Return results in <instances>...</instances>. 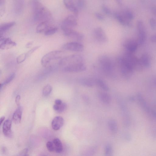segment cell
<instances>
[{"label":"cell","instance_id":"cell-12","mask_svg":"<svg viewBox=\"0 0 156 156\" xmlns=\"http://www.w3.org/2000/svg\"><path fill=\"white\" fill-rule=\"evenodd\" d=\"M123 45L127 51L133 53L137 49L138 44L134 40L128 39L124 42Z\"/></svg>","mask_w":156,"mask_h":156},{"label":"cell","instance_id":"cell-17","mask_svg":"<svg viewBox=\"0 0 156 156\" xmlns=\"http://www.w3.org/2000/svg\"><path fill=\"white\" fill-rule=\"evenodd\" d=\"M51 27L49 21H45L39 23L36 28V31L38 33L45 32Z\"/></svg>","mask_w":156,"mask_h":156},{"label":"cell","instance_id":"cell-35","mask_svg":"<svg viewBox=\"0 0 156 156\" xmlns=\"http://www.w3.org/2000/svg\"><path fill=\"white\" fill-rule=\"evenodd\" d=\"M112 153V149L109 145H106L105 148V154L106 156H111Z\"/></svg>","mask_w":156,"mask_h":156},{"label":"cell","instance_id":"cell-31","mask_svg":"<svg viewBox=\"0 0 156 156\" xmlns=\"http://www.w3.org/2000/svg\"><path fill=\"white\" fill-rule=\"evenodd\" d=\"M58 29L57 27H51L44 32V34L46 36L52 35L57 32Z\"/></svg>","mask_w":156,"mask_h":156},{"label":"cell","instance_id":"cell-22","mask_svg":"<svg viewBox=\"0 0 156 156\" xmlns=\"http://www.w3.org/2000/svg\"><path fill=\"white\" fill-rule=\"evenodd\" d=\"M53 142L55 146V151L57 153L62 152L63 150V147L61 140L58 138H55L53 139Z\"/></svg>","mask_w":156,"mask_h":156},{"label":"cell","instance_id":"cell-27","mask_svg":"<svg viewBox=\"0 0 156 156\" xmlns=\"http://www.w3.org/2000/svg\"><path fill=\"white\" fill-rule=\"evenodd\" d=\"M99 97L101 101L106 104H108L111 101L109 95L105 92H101L99 94Z\"/></svg>","mask_w":156,"mask_h":156},{"label":"cell","instance_id":"cell-40","mask_svg":"<svg viewBox=\"0 0 156 156\" xmlns=\"http://www.w3.org/2000/svg\"><path fill=\"white\" fill-rule=\"evenodd\" d=\"M28 151V149L27 148H25L21 151L19 154V155L20 156H27V153Z\"/></svg>","mask_w":156,"mask_h":156},{"label":"cell","instance_id":"cell-4","mask_svg":"<svg viewBox=\"0 0 156 156\" xmlns=\"http://www.w3.org/2000/svg\"><path fill=\"white\" fill-rule=\"evenodd\" d=\"M98 62L100 69L105 73L111 74L114 69V64L111 58L106 55L100 56Z\"/></svg>","mask_w":156,"mask_h":156},{"label":"cell","instance_id":"cell-42","mask_svg":"<svg viewBox=\"0 0 156 156\" xmlns=\"http://www.w3.org/2000/svg\"><path fill=\"white\" fill-rule=\"evenodd\" d=\"M20 97L19 95H17L15 98V102L18 106H20Z\"/></svg>","mask_w":156,"mask_h":156},{"label":"cell","instance_id":"cell-14","mask_svg":"<svg viewBox=\"0 0 156 156\" xmlns=\"http://www.w3.org/2000/svg\"><path fill=\"white\" fill-rule=\"evenodd\" d=\"M11 126L12 122L10 120L7 119L4 122L2 126V131L5 136L9 137L12 136Z\"/></svg>","mask_w":156,"mask_h":156},{"label":"cell","instance_id":"cell-18","mask_svg":"<svg viewBox=\"0 0 156 156\" xmlns=\"http://www.w3.org/2000/svg\"><path fill=\"white\" fill-rule=\"evenodd\" d=\"M78 82L81 85L88 87H92L95 81L90 78L82 77L79 78L77 79Z\"/></svg>","mask_w":156,"mask_h":156},{"label":"cell","instance_id":"cell-16","mask_svg":"<svg viewBox=\"0 0 156 156\" xmlns=\"http://www.w3.org/2000/svg\"><path fill=\"white\" fill-rule=\"evenodd\" d=\"M66 7L74 14L77 16L78 13V9L75 5L72 0H63Z\"/></svg>","mask_w":156,"mask_h":156},{"label":"cell","instance_id":"cell-29","mask_svg":"<svg viewBox=\"0 0 156 156\" xmlns=\"http://www.w3.org/2000/svg\"><path fill=\"white\" fill-rule=\"evenodd\" d=\"M15 2L16 12H19L22 9L23 0H16Z\"/></svg>","mask_w":156,"mask_h":156},{"label":"cell","instance_id":"cell-48","mask_svg":"<svg viewBox=\"0 0 156 156\" xmlns=\"http://www.w3.org/2000/svg\"><path fill=\"white\" fill-rule=\"evenodd\" d=\"M5 119V117L4 116H2L1 117L0 119V125H1V124H2V123L3 122V121H4V120Z\"/></svg>","mask_w":156,"mask_h":156},{"label":"cell","instance_id":"cell-41","mask_svg":"<svg viewBox=\"0 0 156 156\" xmlns=\"http://www.w3.org/2000/svg\"><path fill=\"white\" fill-rule=\"evenodd\" d=\"M95 16L99 20H102L104 19V17L99 12H96L95 14Z\"/></svg>","mask_w":156,"mask_h":156},{"label":"cell","instance_id":"cell-28","mask_svg":"<svg viewBox=\"0 0 156 156\" xmlns=\"http://www.w3.org/2000/svg\"><path fill=\"white\" fill-rule=\"evenodd\" d=\"M16 74L15 73L13 72L11 73L6 78L4 82L0 84L3 87L10 83L14 78Z\"/></svg>","mask_w":156,"mask_h":156},{"label":"cell","instance_id":"cell-34","mask_svg":"<svg viewBox=\"0 0 156 156\" xmlns=\"http://www.w3.org/2000/svg\"><path fill=\"white\" fill-rule=\"evenodd\" d=\"M46 146L48 150L49 151L53 152L55 151V146L53 142H48L46 143Z\"/></svg>","mask_w":156,"mask_h":156},{"label":"cell","instance_id":"cell-7","mask_svg":"<svg viewBox=\"0 0 156 156\" xmlns=\"http://www.w3.org/2000/svg\"><path fill=\"white\" fill-rule=\"evenodd\" d=\"M138 32V37L137 42L138 45H141L144 44L146 38V33L145 27L143 22L139 20L137 24Z\"/></svg>","mask_w":156,"mask_h":156},{"label":"cell","instance_id":"cell-32","mask_svg":"<svg viewBox=\"0 0 156 156\" xmlns=\"http://www.w3.org/2000/svg\"><path fill=\"white\" fill-rule=\"evenodd\" d=\"M27 57L26 53H23L19 55L16 58V62L20 64L24 62Z\"/></svg>","mask_w":156,"mask_h":156},{"label":"cell","instance_id":"cell-1","mask_svg":"<svg viewBox=\"0 0 156 156\" xmlns=\"http://www.w3.org/2000/svg\"><path fill=\"white\" fill-rule=\"evenodd\" d=\"M58 65L62 67V70L67 72H80L85 70L86 67L82 57L77 54L63 57Z\"/></svg>","mask_w":156,"mask_h":156},{"label":"cell","instance_id":"cell-23","mask_svg":"<svg viewBox=\"0 0 156 156\" xmlns=\"http://www.w3.org/2000/svg\"><path fill=\"white\" fill-rule=\"evenodd\" d=\"M16 23L15 22H11L5 23L1 24L0 26V35L2 34L7 30L15 25Z\"/></svg>","mask_w":156,"mask_h":156},{"label":"cell","instance_id":"cell-47","mask_svg":"<svg viewBox=\"0 0 156 156\" xmlns=\"http://www.w3.org/2000/svg\"><path fill=\"white\" fill-rule=\"evenodd\" d=\"M153 82L154 86L156 87V76L154 77L153 79Z\"/></svg>","mask_w":156,"mask_h":156},{"label":"cell","instance_id":"cell-13","mask_svg":"<svg viewBox=\"0 0 156 156\" xmlns=\"http://www.w3.org/2000/svg\"><path fill=\"white\" fill-rule=\"evenodd\" d=\"M136 97L139 103L143 110L147 113L150 114L151 109L140 93L137 94Z\"/></svg>","mask_w":156,"mask_h":156},{"label":"cell","instance_id":"cell-11","mask_svg":"<svg viewBox=\"0 0 156 156\" xmlns=\"http://www.w3.org/2000/svg\"><path fill=\"white\" fill-rule=\"evenodd\" d=\"M16 44L9 38L0 37V48L2 50H8L16 46Z\"/></svg>","mask_w":156,"mask_h":156},{"label":"cell","instance_id":"cell-10","mask_svg":"<svg viewBox=\"0 0 156 156\" xmlns=\"http://www.w3.org/2000/svg\"><path fill=\"white\" fill-rule=\"evenodd\" d=\"M77 16L74 14L68 15L63 21L61 27L72 28L73 27H76L77 24Z\"/></svg>","mask_w":156,"mask_h":156},{"label":"cell","instance_id":"cell-21","mask_svg":"<svg viewBox=\"0 0 156 156\" xmlns=\"http://www.w3.org/2000/svg\"><path fill=\"white\" fill-rule=\"evenodd\" d=\"M115 16L119 22L122 25L128 26H131L130 21H128L122 14L116 13L115 14Z\"/></svg>","mask_w":156,"mask_h":156},{"label":"cell","instance_id":"cell-3","mask_svg":"<svg viewBox=\"0 0 156 156\" xmlns=\"http://www.w3.org/2000/svg\"><path fill=\"white\" fill-rule=\"evenodd\" d=\"M63 54V52L60 51L50 52L42 57L41 60V64L46 68L51 67L56 64L58 65L60 60L64 57Z\"/></svg>","mask_w":156,"mask_h":156},{"label":"cell","instance_id":"cell-38","mask_svg":"<svg viewBox=\"0 0 156 156\" xmlns=\"http://www.w3.org/2000/svg\"><path fill=\"white\" fill-rule=\"evenodd\" d=\"M150 23L151 29L155 30L156 28V20L154 18L150 20Z\"/></svg>","mask_w":156,"mask_h":156},{"label":"cell","instance_id":"cell-5","mask_svg":"<svg viewBox=\"0 0 156 156\" xmlns=\"http://www.w3.org/2000/svg\"><path fill=\"white\" fill-rule=\"evenodd\" d=\"M118 62L122 76L126 79L129 78L131 76L134 69L121 57L119 58Z\"/></svg>","mask_w":156,"mask_h":156},{"label":"cell","instance_id":"cell-46","mask_svg":"<svg viewBox=\"0 0 156 156\" xmlns=\"http://www.w3.org/2000/svg\"><path fill=\"white\" fill-rule=\"evenodd\" d=\"M151 10L153 13L156 16V7H152L151 9Z\"/></svg>","mask_w":156,"mask_h":156},{"label":"cell","instance_id":"cell-26","mask_svg":"<svg viewBox=\"0 0 156 156\" xmlns=\"http://www.w3.org/2000/svg\"><path fill=\"white\" fill-rule=\"evenodd\" d=\"M53 109L55 111L58 112H63L67 108L66 104L62 102L60 105L55 104L53 107Z\"/></svg>","mask_w":156,"mask_h":156},{"label":"cell","instance_id":"cell-45","mask_svg":"<svg viewBox=\"0 0 156 156\" xmlns=\"http://www.w3.org/2000/svg\"><path fill=\"white\" fill-rule=\"evenodd\" d=\"M55 104L57 105H60L62 103V102L61 100L59 99H57L55 101Z\"/></svg>","mask_w":156,"mask_h":156},{"label":"cell","instance_id":"cell-25","mask_svg":"<svg viewBox=\"0 0 156 156\" xmlns=\"http://www.w3.org/2000/svg\"><path fill=\"white\" fill-rule=\"evenodd\" d=\"M95 83L97 84L98 86L102 90L108 91L109 90V87L107 84L102 80L100 79H96L95 81Z\"/></svg>","mask_w":156,"mask_h":156},{"label":"cell","instance_id":"cell-37","mask_svg":"<svg viewBox=\"0 0 156 156\" xmlns=\"http://www.w3.org/2000/svg\"><path fill=\"white\" fill-rule=\"evenodd\" d=\"M40 46H35L27 52L26 53L27 57L30 55L34 52L39 48Z\"/></svg>","mask_w":156,"mask_h":156},{"label":"cell","instance_id":"cell-2","mask_svg":"<svg viewBox=\"0 0 156 156\" xmlns=\"http://www.w3.org/2000/svg\"><path fill=\"white\" fill-rule=\"evenodd\" d=\"M32 7L34 20L39 23L50 21L52 16L49 10L37 0H33Z\"/></svg>","mask_w":156,"mask_h":156},{"label":"cell","instance_id":"cell-9","mask_svg":"<svg viewBox=\"0 0 156 156\" xmlns=\"http://www.w3.org/2000/svg\"><path fill=\"white\" fill-rule=\"evenodd\" d=\"M94 38L100 43H106L108 41V37L103 29L100 27L95 28L93 32Z\"/></svg>","mask_w":156,"mask_h":156},{"label":"cell","instance_id":"cell-33","mask_svg":"<svg viewBox=\"0 0 156 156\" xmlns=\"http://www.w3.org/2000/svg\"><path fill=\"white\" fill-rule=\"evenodd\" d=\"M124 17L129 21L133 19V15L132 13L129 11H126L123 14Z\"/></svg>","mask_w":156,"mask_h":156},{"label":"cell","instance_id":"cell-43","mask_svg":"<svg viewBox=\"0 0 156 156\" xmlns=\"http://www.w3.org/2000/svg\"><path fill=\"white\" fill-rule=\"evenodd\" d=\"M151 41L154 42H156V34L152 36L151 38Z\"/></svg>","mask_w":156,"mask_h":156},{"label":"cell","instance_id":"cell-15","mask_svg":"<svg viewBox=\"0 0 156 156\" xmlns=\"http://www.w3.org/2000/svg\"><path fill=\"white\" fill-rule=\"evenodd\" d=\"M64 119L60 116H57L53 119L51 122V126L55 130L59 129L63 125Z\"/></svg>","mask_w":156,"mask_h":156},{"label":"cell","instance_id":"cell-20","mask_svg":"<svg viewBox=\"0 0 156 156\" xmlns=\"http://www.w3.org/2000/svg\"><path fill=\"white\" fill-rule=\"evenodd\" d=\"M140 61L144 67L147 68L151 65V59L149 55L147 54H143L140 58Z\"/></svg>","mask_w":156,"mask_h":156},{"label":"cell","instance_id":"cell-39","mask_svg":"<svg viewBox=\"0 0 156 156\" xmlns=\"http://www.w3.org/2000/svg\"><path fill=\"white\" fill-rule=\"evenodd\" d=\"M85 5V0H78L77 2V6L78 8L80 9L83 8Z\"/></svg>","mask_w":156,"mask_h":156},{"label":"cell","instance_id":"cell-44","mask_svg":"<svg viewBox=\"0 0 156 156\" xmlns=\"http://www.w3.org/2000/svg\"><path fill=\"white\" fill-rule=\"evenodd\" d=\"M33 42L32 41H30L28 42L26 45V47L27 48H30L32 45Z\"/></svg>","mask_w":156,"mask_h":156},{"label":"cell","instance_id":"cell-36","mask_svg":"<svg viewBox=\"0 0 156 156\" xmlns=\"http://www.w3.org/2000/svg\"><path fill=\"white\" fill-rule=\"evenodd\" d=\"M102 9L103 11L107 15H110L111 13L110 9L105 5H103L102 6Z\"/></svg>","mask_w":156,"mask_h":156},{"label":"cell","instance_id":"cell-24","mask_svg":"<svg viewBox=\"0 0 156 156\" xmlns=\"http://www.w3.org/2000/svg\"><path fill=\"white\" fill-rule=\"evenodd\" d=\"M108 124L110 130L113 133H115L117 130L116 121L114 119H111L108 121Z\"/></svg>","mask_w":156,"mask_h":156},{"label":"cell","instance_id":"cell-49","mask_svg":"<svg viewBox=\"0 0 156 156\" xmlns=\"http://www.w3.org/2000/svg\"><path fill=\"white\" fill-rule=\"evenodd\" d=\"M117 2L118 3L119 5H121L122 4V0H116Z\"/></svg>","mask_w":156,"mask_h":156},{"label":"cell","instance_id":"cell-8","mask_svg":"<svg viewBox=\"0 0 156 156\" xmlns=\"http://www.w3.org/2000/svg\"><path fill=\"white\" fill-rule=\"evenodd\" d=\"M62 47L64 49L76 52H81L83 50L84 48L83 45L77 42L67 43L64 44Z\"/></svg>","mask_w":156,"mask_h":156},{"label":"cell","instance_id":"cell-30","mask_svg":"<svg viewBox=\"0 0 156 156\" xmlns=\"http://www.w3.org/2000/svg\"><path fill=\"white\" fill-rule=\"evenodd\" d=\"M52 89V87L49 84H47L44 87L42 90V94L44 96H47L51 93Z\"/></svg>","mask_w":156,"mask_h":156},{"label":"cell","instance_id":"cell-19","mask_svg":"<svg viewBox=\"0 0 156 156\" xmlns=\"http://www.w3.org/2000/svg\"><path fill=\"white\" fill-rule=\"evenodd\" d=\"M22 111V108L21 106H19L13 113L12 119L14 122L16 124H19L21 122Z\"/></svg>","mask_w":156,"mask_h":156},{"label":"cell","instance_id":"cell-6","mask_svg":"<svg viewBox=\"0 0 156 156\" xmlns=\"http://www.w3.org/2000/svg\"><path fill=\"white\" fill-rule=\"evenodd\" d=\"M61 29L64 35L68 37L79 41L82 40L84 38V35L82 34L72 28L63 27Z\"/></svg>","mask_w":156,"mask_h":156}]
</instances>
